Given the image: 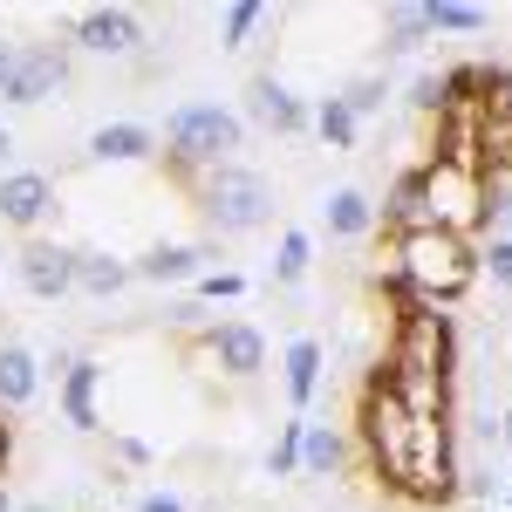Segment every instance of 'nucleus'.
Returning <instances> with one entry per match:
<instances>
[{
	"label": "nucleus",
	"instance_id": "f257e3e1",
	"mask_svg": "<svg viewBox=\"0 0 512 512\" xmlns=\"http://www.w3.org/2000/svg\"><path fill=\"white\" fill-rule=\"evenodd\" d=\"M376 274L403 287V301H424V308H458L478 280V239L437 233V226H417V233L383 239L376 253Z\"/></svg>",
	"mask_w": 512,
	"mask_h": 512
},
{
	"label": "nucleus",
	"instance_id": "f03ea898",
	"mask_svg": "<svg viewBox=\"0 0 512 512\" xmlns=\"http://www.w3.org/2000/svg\"><path fill=\"white\" fill-rule=\"evenodd\" d=\"M246 151V117L226 110V103H212V96H185V103H171L164 110V164L178 171V178H205V171H219V164H239Z\"/></svg>",
	"mask_w": 512,
	"mask_h": 512
},
{
	"label": "nucleus",
	"instance_id": "7ed1b4c3",
	"mask_svg": "<svg viewBox=\"0 0 512 512\" xmlns=\"http://www.w3.org/2000/svg\"><path fill=\"white\" fill-rule=\"evenodd\" d=\"M198 212H205L212 239L260 233V226H274V212H280L274 178H267V171H253V164H219V171H205V178H198Z\"/></svg>",
	"mask_w": 512,
	"mask_h": 512
},
{
	"label": "nucleus",
	"instance_id": "20e7f679",
	"mask_svg": "<svg viewBox=\"0 0 512 512\" xmlns=\"http://www.w3.org/2000/svg\"><path fill=\"white\" fill-rule=\"evenodd\" d=\"M355 444H362L369 478H383V492H396V485H403V465H410V410H403V396H396L383 376H369V383H362Z\"/></svg>",
	"mask_w": 512,
	"mask_h": 512
},
{
	"label": "nucleus",
	"instance_id": "39448f33",
	"mask_svg": "<svg viewBox=\"0 0 512 512\" xmlns=\"http://www.w3.org/2000/svg\"><path fill=\"white\" fill-rule=\"evenodd\" d=\"M383 369L390 376H444L458 369V335H451V315L444 308H424V301H403L390 328V349H383Z\"/></svg>",
	"mask_w": 512,
	"mask_h": 512
},
{
	"label": "nucleus",
	"instance_id": "423d86ee",
	"mask_svg": "<svg viewBox=\"0 0 512 512\" xmlns=\"http://www.w3.org/2000/svg\"><path fill=\"white\" fill-rule=\"evenodd\" d=\"M417 185H424V226L458 233V239H472L485 226V192H492L485 171L451 164V158H424L417 164Z\"/></svg>",
	"mask_w": 512,
	"mask_h": 512
},
{
	"label": "nucleus",
	"instance_id": "0eeeda50",
	"mask_svg": "<svg viewBox=\"0 0 512 512\" xmlns=\"http://www.w3.org/2000/svg\"><path fill=\"white\" fill-rule=\"evenodd\" d=\"M69 89V48L62 41H14V62H7V82H0V103L14 110H41Z\"/></svg>",
	"mask_w": 512,
	"mask_h": 512
},
{
	"label": "nucleus",
	"instance_id": "6e6552de",
	"mask_svg": "<svg viewBox=\"0 0 512 512\" xmlns=\"http://www.w3.org/2000/svg\"><path fill=\"white\" fill-rule=\"evenodd\" d=\"M69 48L130 62V55H144V14L137 7H82L76 28H69Z\"/></svg>",
	"mask_w": 512,
	"mask_h": 512
},
{
	"label": "nucleus",
	"instance_id": "1a4fd4ad",
	"mask_svg": "<svg viewBox=\"0 0 512 512\" xmlns=\"http://www.w3.org/2000/svg\"><path fill=\"white\" fill-rule=\"evenodd\" d=\"M212 267H219V239H198V246H185V239H151L130 260V274L144 280V287H192Z\"/></svg>",
	"mask_w": 512,
	"mask_h": 512
},
{
	"label": "nucleus",
	"instance_id": "9d476101",
	"mask_svg": "<svg viewBox=\"0 0 512 512\" xmlns=\"http://www.w3.org/2000/svg\"><path fill=\"white\" fill-rule=\"evenodd\" d=\"M205 342V362L226 376V383H253L260 369H267V335L253 328V321H212V335H198Z\"/></svg>",
	"mask_w": 512,
	"mask_h": 512
},
{
	"label": "nucleus",
	"instance_id": "9b49d317",
	"mask_svg": "<svg viewBox=\"0 0 512 512\" xmlns=\"http://www.w3.org/2000/svg\"><path fill=\"white\" fill-rule=\"evenodd\" d=\"M14 274H21V287H28L35 301H69V294H76V246L35 233L28 246H21Z\"/></svg>",
	"mask_w": 512,
	"mask_h": 512
},
{
	"label": "nucleus",
	"instance_id": "f8f14e48",
	"mask_svg": "<svg viewBox=\"0 0 512 512\" xmlns=\"http://www.w3.org/2000/svg\"><path fill=\"white\" fill-rule=\"evenodd\" d=\"M48 212H55V178L48 171H7L0 178V226L35 239L48 226Z\"/></svg>",
	"mask_w": 512,
	"mask_h": 512
},
{
	"label": "nucleus",
	"instance_id": "ddd939ff",
	"mask_svg": "<svg viewBox=\"0 0 512 512\" xmlns=\"http://www.w3.org/2000/svg\"><path fill=\"white\" fill-rule=\"evenodd\" d=\"M246 117L260 123V130H274V137H308V103L280 76H267V69L246 82Z\"/></svg>",
	"mask_w": 512,
	"mask_h": 512
},
{
	"label": "nucleus",
	"instance_id": "4468645a",
	"mask_svg": "<svg viewBox=\"0 0 512 512\" xmlns=\"http://www.w3.org/2000/svg\"><path fill=\"white\" fill-rule=\"evenodd\" d=\"M103 376H110V369H103L96 355H76V362H69V376L55 383V410H62V424H69V431H82V437L103 431V410H96Z\"/></svg>",
	"mask_w": 512,
	"mask_h": 512
},
{
	"label": "nucleus",
	"instance_id": "2eb2a0df",
	"mask_svg": "<svg viewBox=\"0 0 512 512\" xmlns=\"http://www.w3.org/2000/svg\"><path fill=\"white\" fill-rule=\"evenodd\" d=\"M321 376H328V349L315 335H294L280 349V390H287V417H308V403L321 396Z\"/></svg>",
	"mask_w": 512,
	"mask_h": 512
},
{
	"label": "nucleus",
	"instance_id": "dca6fc26",
	"mask_svg": "<svg viewBox=\"0 0 512 512\" xmlns=\"http://www.w3.org/2000/svg\"><path fill=\"white\" fill-rule=\"evenodd\" d=\"M301 472L308 478H349L355 472V437L342 424H315L308 417V431H301Z\"/></svg>",
	"mask_w": 512,
	"mask_h": 512
},
{
	"label": "nucleus",
	"instance_id": "f3484780",
	"mask_svg": "<svg viewBox=\"0 0 512 512\" xmlns=\"http://www.w3.org/2000/svg\"><path fill=\"white\" fill-rule=\"evenodd\" d=\"M151 151H158V130H151V123H96V130H89V158L96 164H144L151 158Z\"/></svg>",
	"mask_w": 512,
	"mask_h": 512
},
{
	"label": "nucleus",
	"instance_id": "a211bd4d",
	"mask_svg": "<svg viewBox=\"0 0 512 512\" xmlns=\"http://www.w3.org/2000/svg\"><path fill=\"white\" fill-rule=\"evenodd\" d=\"M41 355L28 342H0V410H28L41 396Z\"/></svg>",
	"mask_w": 512,
	"mask_h": 512
},
{
	"label": "nucleus",
	"instance_id": "6ab92c4d",
	"mask_svg": "<svg viewBox=\"0 0 512 512\" xmlns=\"http://www.w3.org/2000/svg\"><path fill=\"white\" fill-rule=\"evenodd\" d=\"M321 226H328V239H369L376 233V198L362 185H335L321 198Z\"/></svg>",
	"mask_w": 512,
	"mask_h": 512
},
{
	"label": "nucleus",
	"instance_id": "aec40b11",
	"mask_svg": "<svg viewBox=\"0 0 512 512\" xmlns=\"http://www.w3.org/2000/svg\"><path fill=\"white\" fill-rule=\"evenodd\" d=\"M130 280H137L130 260L110 253V246H82L76 253V294H89V301H110V294H123Z\"/></svg>",
	"mask_w": 512,
	"mask_h": 512
},
{
	"label": "nucleus",
	"instance_id": "412c9836",
	"mask_svg": "<svg viewBox=\"0 0 512 512\" xmlns=\"http://www.w3.org/2000/svg\"><path fill=\"white\" fill-rule=\"evenodd\" d=\"M308 130L321 137V151H355L362 144V123H355V110L342 96H315L308 103Z\"/></svg>",
	"mask_w": 512,
	"mask_h": 512
},
{
	"label": "nucleus",
	"instance_id": "4be33fe9",
	"mask_svg": "<svg viewBox=\"0 0 512 512\" xmlns=\"http://www.w3.org/2000/svg\"><path fill=\"white\" fill-rule=\"evenodd\" d=\"M315 274V233L308 226H287L274 246V260H267V280L274 287H301V280Z\"/></svg>",
	"mask_w": 512,
	"mask_h": 512
},
{
	"label": "nucleus",
	"instance_id": "5701e85b",
	"mask_svg": "<svg viewBox=\"0 0 512 512\" xmlns=\"http://www.w3.org/2000/svg\"><path fill=\"white\" fill-rule=\"evenodd\" d=\"M431 41V21H424V0H396L383 7V55H410Z\"/></svg>",
	"mask_w": 512,
	"mask_h": 512
},
{
	"label": "nucleus",
	"instance_id": "b1692460",
	"mask_svg": "<svg viewBox=\"0 0 512 512\" xmlns=\"http://www.w3.org/2000/svg\"><path fill=\"white\" fill-rule=\"evenodd\" d=\"M267 21H274V7H267V0H233V7L219 14V48H226V55H233V48H246V41L260 35Z\"/></svg>",
	"mask_w": 512,
	"mask_h": 512
},
{
	"label": "nucleus",
	"instance_id": "393cba45",
	"mask_svg": "<svg viewBox=\"0 0 512 512\" xmlns=\"http://www.w3.org/2000/svg\"><path fill=\"white\" fill-rule=\"evenodd\" d=\"M424 21H431V35H485V7L472 0H424Z\"/></svg>",
	"mask_w": 512,
	"mask_h": 512
},
{
	"label": "nucleus",
	"instance_id": "a878e982",
	"mask_svg": "<svg viewBox=\"0 0 512 512\" xmlns=\"http://www.w3.org/2000/svg\"><path fill=\"white\" fill-rule=\"evenodd\" d=\"M301 431H308V417H280L274 444H267V478H301Z\"/></svg>",
	"mask_w": 512,
	"mask_h": 512
},
{
	"label": "nucleus",
	"instance_id": "bb28decb",
	"mask_svg": "<svg viewBox=\"0 0 512 512\" xmlns=\"http://www.w3.org/2000/svg\"><path fill=\"white\" fill-rule=\"evenodd\" d=\"M335 96H342V103L355 110V123H369V117H383V110H390V96H396V89H390L383 76H355L349 89H335Z\"/></svg>",
	"mask_w": 512,
	"mask_h": 512
},
{
	"label": "nucleus",
	"instance_id": "cd10ccee",
	"mask_svg": "<svg viewBox=\"0 0 512 512\" xmlns=\"http://www.w3.org/2000/svg\"><path fill=\"white\" fill-rule=\"evenodd\" d=\"M246 287H253L246 274H233V267H212V274H198V280H192V301L219 308V301H246Z\"/></svg>",
	"mask_w": 512,
	"mask_h": 512
},
{
	"label": "nucleus",
	"instance_id": "c85d7f7f",
	"mask_svg": "<svg viewBox=\"0 0 512 512\" xmlns=\"http://www.w3.org/2000/svg\"><path fill=\"white\" fill-rule=\"evenodd\" d=\"M478 274L492 280L499 294H512V239L506 233H492L485 246H478Z\"/></svg>",
	"mask_w": 512,
	"mask_h": 512
},
{
	"label": "nucleus",
	"instance_id": "c756f323",
	"mask_svg": "<svg viewBox=\"0 0 512 512\" xmlns=\"http://www.w3.org/2000/svg\"><path fill=\"white\" fill-rule=\"evenodd\" d=\"M417 117H444V76H417L410 82V96H403Z\"/></svg>",
	"mask_w": 512,
	"mask_h": 512
},
{
	"label": "nucleus",
	"instance_id": "7c9ffc66",
	"mask_svg": "<svg viewBox=\"0 0 512 512\" xmlns=\"http://www.w3.org/2000/svg\"><path fill=\"white\" fill-rule=\"evenodd\" d=\"M110 458H117L123 472H144V465H151V444L130 437V431H110Z\"/></svg>",
	"mask_w": 512,
	"mask_h": 512
},
{
	"label": "nucleus",
	"instance_id": "2f4dec72",
	"mask_svg": "<svg viewBox=\"0 0 512 512\" xmlns=\"http://www.w3.org/2000/svg\"><path fill=\"white\" fill-rule=\"evenodd\" d=\"M499 219V233H512V185H499L492 178V192H485V226Z\"/></svg>",
	"mask_w": 512,
	"mask_h": 512
},
{
	"label": "nucleus",
	"instance_id": "473e14b6",
	"mask_svg": "<svg viewBox=\"0 0 512 512\" xmlns=\"http://www.w3.org/2000/svg\"><path fill=\"white\" fill-rule=\"evenodd\" d=\"M130 512H192V506H185L178 492H137V499H130Z\"/></svg>",
	"mask_w": 512,
	"mask_h": 512
},
{
	"label": "nucleus",
	"instance_id": "72a5a7b5",
	"mask_svg": "<svg viewBox=\"0 0 512 512\" xmlns=\"http://www.w3.org/2000/svg\"><path fill=\"white\" fill-rule=\"evenodd\" d=\"M14 151H21V144H14V130H7V123H0V178H7V171H14Z\"/></svg>",
	"mask_w": 512,
	"mask_h": 512
},
{
	"label": "nucleus",
	"instance_id": "f704fd0d",
	"mask_svg": "<svg viewBox=\"0 0 512 512\" xmlns=\"http://www.w3.org/2000/svg\"><path fill=\"white\" fill-rule=\"evenodd\" d=\"M14 512H62L55 499H28V506H14Z\"/></svg>",
	"mask_w": 512,
	"mask_h": 512
},
{
	"label": "nucleus",
	"instance_id": "c9c22d12",
	"mask_svg": "<svg viewBox=\"0 0 512 512\" xmlns=\"http://www.w3.org/2000/svg\"><path fill=\"white\" fill-rule=\"evenodd\" d=\"M7 62H14V41L0 35V82H7Z\"/></svg>",
	"mask_w": 512,
	"mask_h": 512
},
{
	"label": "nucleus",
	"instance_id": "e433bc0d",
	"mask_svg": "<svg viewBox=\"0 0 512 512\" xmlns=\"http://www.w3.org/2000/svg\"><path fill=\"white\" fill-rule=\"evenodd\" d=\"M7 458H14V437H7V424H0V465H7Z\"/></svg>",
	"mask_w": 512,
	"mask_h": 512
},
{
	"label": "nucleus",
	"instance_id": "4c0bfd02",
	"mask_svg": "<svg viewBox=\"0 0 512 512\" xmlns=\"http://www.w3.org/2000/svg\"><path fill=\"white\" fill-rule=\"evenodd\" d=\"M499 424H506V451H512V403H506V417H499Z\"/></svg>",
	"mask_w": 512,
	"mask_h": 512
},
{
	"label": "nucleus",
	"instance_id": "58836bf2",
	"mask_svg": "<svg viewBox=\"0 0 512 512\" xmlns=\"http://www.w3.org/2000/svg\"><path fill=\"white\" fill-rule=\"evenodd\" d=\"M0 512H14V499H7V485H0Z\"/></svg>",
	"mask_w": 512,
	"mask_h": 512
},
{
	"label": "nucleus",
	"instance_id": "ea45409f",
	"mask_svg": "<svg viewBox=\"0 0 512 512\" xmlns=\"http://www.w3.org/2000/svg\"><path fill=\"white\" fill-rule=\"evenodd\" d=\"M499 506H506V512H512V478H506V499H499Z\"/></svg>",
	"mask_w": 512,
	"mask_h": 512
},
{
	"label": "nucleus",
	"instance_id": "a19ab883",
	"mask_svg": "<svg viewBox=\"0 0 512 512\" xmlns=\"http://www.w3.org/2000/svg\"><path fill=\"white\" fill-rule=\"evenodd\" d=\"M485 512H506V506H485Z\"/></svg>",
	"mask_w": 512,
	"mask_h": 512
},
{
	"label": "nucleus",
	"instance_id": "79ce46f5",
	"mask_svg": "<svg viewBox=\"0 0 512 512\" xmlns=\"http://www.w3.org/2000/svg\"><path fill=\"white\" fill-rule=\"evenodd\" d=\"M506 239H512V233H506Z\"/></svg>",
	"mask_w": 512,
	"mask_h": 512
}]
</instances>
